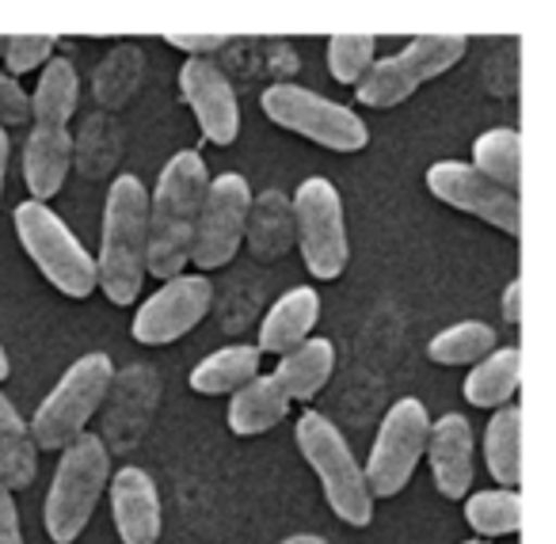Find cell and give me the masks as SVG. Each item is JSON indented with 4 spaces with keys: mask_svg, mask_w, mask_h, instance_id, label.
I'll return each instance as SVG.
<instances>
[{
    "mask_svg": "<svg viewBox=\"0 0 556 544\" xmlns=\"http://www.w3.org/2000/svg\"><path fill=\"white\" fill-rule=\"evenodd\" d=\"M206 161L194 149L176 153L164 164L146 217V270L156 278H176L191 263V240L206 194Z\"/></svg>",
    "mask_w": 556,
    "mask_h": 544,
    "instance_id": "6da1fadb",
    "label": "cell"
},
{
    "mask_svg": "<svg viewBox=\"0 0 556 544\" xmlns=\"http://www.w3.org/2000/svg\"><path fill=\"white\" fill-rule=\"evenodd\" d=\"M146 217H149V191L138 176L126 172L108 191L100 263H96L100 290L115 305H130L141 293V278H146Z\"/></svg>",
    "mask_w": 556,
    "mask_h": 544,
    "instance_id": "7a4b0ae2",
    "label": "cell"
},
{
    "mask_svg": "<svg viewBox=\"0 0 556 544\" xmlns=\"http://www.w3.org/2000/svg\"><path fill=\"white\" fill-rule=\"evenodd\" d=\"M111 483V457L108 445L96 434H80L70 442L58 460L54 483L47 495V533L54 544H73L85 526L92 521V510Z\"/></svg>",
    "mask_w": 556,
    "mask_h": 544,
    "instance_id": "3957f363",
    "label": "cell"
},
{
    "mask_svg": "<svg viewBox=\"0 0 556 544\" xmlns=\"http://www.w3.org/2000/svg\"><path fill=\"white\" fill-rule=\"evenodd\" d=\"M16 232L24 252L42 270L58 293L73 301H85L96 293L100 278H96V260L88 248L70 232V225L47 206V202H20L16 206Z\"/></svg>",
    "mask_w": 556,
    "mask_h": 544,
    "instance_id": "277c9868",
    "label": "cell"
},
{
    "mask_svg": "<svg viewBox=\"0 0 556 544\" xmlns=\"http://www.w3.org/2000/svg\"><path fill=\"white\" fill-rule=\"evenodd\" d=\"M111 381H115V366L103 351H92L73 362L62 374V381L54 384V392L39 404L31 427H27L35 450H65L70 442H77L85 434L88 419L96 415V407L108 396Z\"/></svg>",
    "mask_w": 556,
    "mask_h": 544,
    "instance_id": "5b68a950",
    "label": "cell"
},
{
    "mask_svg": "<svg viewBox=\"0 0 556 544\" xmlns=\"http://www.w3.org/2000/svg\"><path fill=\"white\" fill-rule=\"evenodd\" d=\"M298 450L313 465V472L325 483V495L332 510L340 514L348 526H370L374 518V498L366 488V476L358 468L355 453H351L348 438L340 434L332 419L317 412H305L298 419Z\"/></svg>",
    "mask_w": 556,
    "mask_h": 544,
    "instance_id": "8992f818",
    "label": "cell"
},
{
    "mask_svg": "<svg viewBox=\"0 0 556 544\" xmlns=\"http://www.w3.org/2000/svg\"><path fill=\"white\" fill-rule=\"evenodd\" d=\"M469 50V39L462 35H419L412 39L401 54L381 58L366 69V77L358 80V103L366 107H396L404 103L419 85L442 77L446 69H454Z\"/></svg>",
    "mask_w": 556,
    "mask_h": 544,
    "instance_id": "52a82bcc",
    "label": "cell"
},
{
    "mask_svg": "<svg viewBox=\"0 0 556 544\" xmlns=\"http://www.w3.org/2000/svg\"><path fill=\"white\" fill-rule=\"evenodd\" d=\"M263 115L282 130H294L336 153H358L370 141V130L355 111L302 85H270L263 92Z\"/></svg>",
    "mask_w": 556,
    "mask_h": 544,
    "instance_id": "ba28073f",
    "label": "cell"
},
{
    "mask_svg": "<svg viewBox=\"0 0 556 544\" xmlns=\"http://www.w3.org/2000/svg\"><path fill=\"white\" fill-rule=\"evenodd\" d=\"M294 237L302 244L305 267L320 282H332L348 267V222L343 202L328 179L313 176L294 194Z\"/></svg>",
    "mask_w": 556,
    "mask_h": 544,
    "instance_id": "9c48e42d",
    "label": "cell"
},
{
    "mask_svg": "<svg viewBox=\"0 0 556 544\" xmlns=\"http://www.w3.org/2000/svg\"><path fill=\"white\" fill-rule=\"evenodd\" d=\"M427 434H431V415L416 396H404L389 407L363 472L370 498H393L396 491H404L419 457L427 453Z\"/></svg>",
    "mask_w": 556,
    "mask_h": 544,
    "instance_id": "30bf717a",
    "label": "cell"
},
{
    "mask_svg": "<svg viewBox=\"0 0 556 544\" xmlns=\"http://www.w3.org/2000/svg\"><path fill=\"white\" fill-rule=\"evenodd\" d=\"M248 214H252V191H248L244 176L225 172V176L210 179L206 194H202L199 225H194L191 263H199L202 270L232 263L240 240H244Z\"/></svg>",
    "mask_w": 556,
    "mask_h": 544,
    "instance_id": "8fae6325",
    "label": "cell"
},
{
    "mask_svg": "<svg viewBox=\"0 0 556 544\" xmlns=\"http://www.w3.org/2000/svg\"><path fill=\"white\" fill-rule=\"evenodd\" d=\"M427 191H431L434 199L446 202V206L465 210V214L495 225V229L507 232V237H518V225H522L518 194L500 184H492L488 176H480L472 164L434 161L431 168H427Z\"/></svg>",
    "mask_w": 556,
    "mask_h": 544,
    "instance_id": "7c38bea8",
    "label": "cell"
},
{
    "mask_svg": "<svg viewBox=\"0 0 556 544\" xmlns=\"http://www.w3.org/2000/svg\"><path fill=\"white\" fill-rule=\"evenodd\" d=\"M210 305H214V282L206 275H176L138 308L130 331L146 346L176 343L194 324H202Z\"/></svg>",
    "mask_w": 556,
    "mask_h": 544,
    "instance_id": "4fadbf2b",
    "label": "cell"
},
{
    "mask_svg": "<svg viewBox=\"0 0 556 544\" xmlns=\"http://www.w3.org/2000/svg\"><path fill=\"white\" fill-rule=\"evenodd\" d=\"M179 92H184L187 107L194 111L202 134L214 146H232L240 134V107L237 92H232L229 77L206 58H187L179 69Z\"/></svg>",
    "mask_w": 556,
    "mask_h": 544,
    "instance_id": "5bb4252c",
    "label": "cell"
},
{
    "mask_svg": "<svg viewBox=\"0 0 556 544\" xmlns=\"http://www.w3.org/2000/svg\"><path fill=\"white\" fill-rule=\"evenodd\" d=\"M111 510L123 544H156L161 541V495L146 468H118L111 476Z\"/></svg>",
    "mask_w": 556,
    "mask_h": 544,
    "instance_id": "9a60e30c",
    "label": "cell"
},
{
    "mask_svg": "<svg viewBox=\"0 0 556 544\" xmlns=\"http://www.w3.org/2000/svg\"><path fill=\"white\" fill-rule=\"evenodd\" d=\"M427 457H431L434 488L446 498H465L472 483V430L469 419L457 412L431 422L427 434Z\"/></svg>",
    "mask_w": 556,
    "mask_h": 544,
    "instance_id": "2e32d148",
    "label": "cell"
},
{
    "mask_svg": "<svg viewBox=\"0 0 556 544\" xmlns=\"http://www.w3.org/2000/svg\"><path fill=\"white\" fill-rule=\"evenodd\" d=\"M73 161V138L65 123H42L31 126V138L24 149V184L31 191V202H47L62 191Z\"/></svg>",
    "mask_w": 556,
    "mask_h": 544,
    "instance_id": "e0dca14e",
    "label": "cell"
},
{
    "mask_svg": "<svg viewBox=\"0 0 556 544\" xmlns=\"http://www.w3.org/2000/svg\"><path fill=\"white\" fill-rule=\"evenodd\" d=\"M320 320V298L309 286H294L270 305V313L260 324V346L255 351L267 354H290L313 339V324Z\"/></svg>",
    "mask_w": 556,
    "mask_h": 544,
    "instance_id": "ac0fdd59",
    "label": "cell"
},
{
    "mask_svg": "<svg viewBox=\"0 0 556 544\" xmlns=\"http://www.w3.org/2000/svg\"><path fill=\"white\" fill-rule=\"evenodd\" d=\"M336 369V346L328 339H305L302 346H294L290 354L278 358V369L270 374V381L282 389L287 400H313L328 384Z\"/></svg>",
    "mask_w": 556,
    "mask_h": 544,
    "instance_id": "d6986e66",
    "label": "cell"
},
{
    "mask_svg": "<svg viewBox=\"0 0 556 544\" xmlns=\"http://www.w3.org/2000/svg\"><path fill=\"white\" fill-rule=\"evenodd\" d=\"M287 415H290V400L282 396V389L270 377H252L244 389L232 392V404H229L232 434H244V438L267 434Z\"/></svg>",
    "mask_w": 556,
    "mask_h": 544,
    "instance_id": "ffe728a7",
    "label": "cell"
},
{
    "mask_svg": "<svg viewBox=\"0 0 556 544\" xmlns=\"http://www.w3.org/2000/svg\"><path fill=\"white\" fill-rule=\"evenodd\" d=\"M35 468H39V450L31 442V430L20 419L12 400L0 392V483L9 491L31 488Z\"/></svg>",
    "mask_w": 556,
    "mask_h": 544,
    "instance_id": "44dd1931",
    "label": "cell"
},
{
    "mask_svg": "<svg viewBox=\"0 0 556 544\" xmlns=\"http://www.w3.org/2000/svg\"><path fill=\"white\" fill-rule=\"evenodd\" d=\"M252 377H260V351L255 346H222L191 369L187 384L199 396H222V392L244 389Z\"/></svg>",
    "mask_w": 556,
    "mask_h": 544,
    "instance_id": "7402d4cb",
    "label": "cell"
},
{
    "mask_svg": "<svg viewBox=\"0 0 556 544\" xmlns=\"http://www.w3.org/2000/svg\"><path fill=\"white\" fill-rule=\"evenodd\" d=\"M484 460H488V472L507 491H515L522 483V412L518 407H500L488 419Z\"/></svg>",
    "mask_w": 556,
    "mask_h": 544,
    "instance_id": "603a6c76",
    "label": "cell"
},
{
    "mask_svg": "<svg viewBox=\"0 0 556 544\" xmlns=\"http://www.w3.org/2000/svg\"><path fill=\"white\" fill-rule=\"evenodd\" d=\"M472 407H503L518 392V346H500L472 366L462 384Z\"/></svg>",
    "mask_w": 556,
    "mask_h": 544,
    "instance_id": "cb8c5ba5",
    "label": "cell"
},
{
    "mask_svg": "<svg viewBox=\"0 0 556 544\" xmlns=\"http://www.w3.org/2000/svg\"><path fill=\"white\" fill-rule=\"evenodd\" d=\"M77 96H80V80H77V69H73L70 58H50L47 69L39 77V88L31 100V118H50V123H65L70 126L73 111H77Z\"/></svg>",
    "mask_w": 556,
    "mask_h": 544,
    "instance_id": "d4e9b609",
    "label": "cell"
},
{
    "mask_svg": "<svg viewBox=\"0 0 556 544\" xmlns=\"http://www.w3.org/2000/svg\"><path fill=\"white\" fill-rule=\"evenodd\" d=\"M495 351V328L484 320H462L454 328L439 331L427 346L431 362L439 366H469V362H480Z\"/></svg>",
    "mask_w": 556,
    "mask_h": 544,
    "instance_id": "484cf974",
    "label": "cell"
},
{
    "mask_svg": "<svg viewBox=\"0 0 556 544\" xmlns=\"http://www.w3.org/2000/svg\"><path fill=\"white\" fill-rule=\"evenodd\" d=\"M472 168L492 184L515 191L518 187V134L515 130H484L472 141Z\"/></svg>",
    "mask_w": 556,
    "mask_h": 544,
    "instance_id": "4316f807",
    "label": "cell"
},
{
    "mask_svg": "<svg viewBox=\"0 0 556 544\" xmlns=\"http://www.w3.org/2000/svg\"><path fill=\"white\" fill-rule=\"evenodd\" d=\"M465 518L480 536H507L522 526V498L515 491H477L465 503Z\"/></svg>",
    "mask_w": 556,
    "mask_h": 544,
    "instance_id": "83f0119b",
    "label": "cell"
},
{
    "mask_svg": "<svg viewBox=\"0 0 556 544\" xmlns=\"http://www.w3.org/2000/svg\"><path fill=\"white\" fill-rule=\"evenodd\" d=\"M141 77V50L138 47H115L108 62L96 69V103L103 107H123Z\"/></svg>",
    "mask_w": 556,
    "mask_h": 544,
    "instance_id": "f1b7e54d",
    "label": "cell"
},
{
    "mask_svg": "<svg viewBox=\"0 0 556 544\" xmlns=\"http://www.w3.org/2000/svg\"><path fill=\"white\" fill-rule=\"evenodd\" d=\"M378 39L374 35H332L328 39V69L340 85H358L374 65Z\"/></svg>",
    "mask_w": 556,
    "mask_h": 544,
    "instance_id": "f546056e",
    "label": "cell"
},
{
    "mask_svg": "<svg viewBox=\"0 0 556 544\" xmlns=\"http://www.w3.org/2000/svg\"><path fill=\"white\" fill-rule=\"evenodd\" d=\"M58 39L50 35H9V50H4V62H9V77L16 80L20 73L39 69L42 62L54 58Z\"/></svg>",
    "mask_w": 556,
    "mask_h": 544,
    "instance_id": "4dcf8cb0",
    "label": "cell"
},
{
    "mask_svg": "<svg viewBox=\"0 0 556 544\" xmlns=\"http://www.w3.org/2000/svg\"><path fill=\"white\" fill-rule=\"evenodd\" d=\"M31 118V100L27 92L9 77V73H0V130L4 126H20Z\"/></svg>",
    "mask_w": 556,
    "mask_h": 544,
    "instance_id": "1f68e13d",
    "label": "cell"
},
{
    "mask_svg": "<svg viewBox=\"0 0 556 544\" xmlns=\"http://www.w3.org/2000/svg\"><path fill=\"white\" fill-rule=\"evenodd\" d=\"M164 42H168V47H176V50H184L187 58L214 54V50L225 47L222 35H176V31H168V35H164Z\"/></svg>",
    "mask_w": 556,
    "mask_h": 544,
    "instance_id": "d6a6232c",
    "label": "cell"
},
{
    "mask_svg": "<svg viewBox=\"0 0 556 544\" xmlns=\"http://www.w3.org/2000/svg\"><path fill=\"white\" fill-rule=\"evenodd\" d=\"M0 544H24L16 503H12V491L4 483H0Z\"/></svg>",
    "mask_w": 556,
    "mask_h": 544,
    "instance_id": "836d02e7",
    "label": "cell"
},
{
    "mask_svg": "<svg viewBox=\"0 0 556 544\" xmlns=\"http://www.w3.org/2000/svg\"><path fill=\"white\" fill-rule=\"evenodd\" d=\"M503 316H507V324L518 331V324H522V282L507 286V293H503Z\"/></svg>",
    "mask_w": 556,
    "mask_h": 544,
    "instance_id": "e575fe53",
    "label": "cell"
},
{
    "mask_svg": "<svg viewBox=\"0 0 556 544\" xmlns=\"http://www.w3.org/2000/svg\"><path fill=\"white\" fill-rule=\"evenodd\" d=\"M9 156H12L9 134L0 130V191H4V172H9Z\"/></svg>",
    "mask_w": 556,
    "mask_h": 544,
    "instance_id": "d590c367",
    "label": "cell"
},
{
    "mask_svg": "<svg viewBox=\"0 0 556 544\" xmlns=\"http://www.w3.org/2000/svg\"><path fill=\"white\" fill-rule=\"evenodd\" d=\"M282 544H328L325 536H317V533H298V536H287Z\"/></svg>",
    "mask_w": 556,
    "mask_h": 544,
    "instance_id": "8d00e7d4",
    "label": "cell"
},
{
    "mask_svg": "<svg viewBox=\"0 0 556 544\" xmlns=\"http://www.w3.org/2000/svg\"><path fill=\"white\" fill-rule=\"evenodd\" d=\"M9 377V354H4V346H0V381Z\"/></svg>",
    "mask_w": 556,
    "mask_h": 544,
    "instance_id": "74e56055",
    "label": "cell"
},
{
    "mask_svg": "<svg viewBox=\"0 0 556 544\" xmlns=\"http://www.w3.org/2000/svg\"><path fill=\"white\" fill-rule=\"evenodd\" d=\"M4 50H9V35H0V58H4Z\"/></svg>",
    "mask_w": 556,
    "mask_h": 544,
    "instance_id": "f35d334b",
    "label": "cell"
},
{
    "mask_svg": "<svg viewBox=\"0 0 556 544\" xmlns=\"http://www.w3.org/2000/svg\"><path fill=\"white\" fill-rule=\"evenodd\" d=\"M465 544H488V541H465Z\"/></svg>",
    "mask_w": 556,
    "mask_h": 544,
    "instance_id": "ab89813d",
    "label": "cell"
}]
</instances>
